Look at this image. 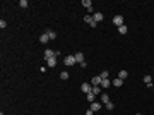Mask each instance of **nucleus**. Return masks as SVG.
Wrapping results in <instances>:
<instances>
[{"label": "nucleus", "mask_w": 154, "mask_h": 115, "mask_svg": "<svg viewBox=\"0 0 154 115\" xmlns=\"http://www.w3.org/2000/svg\"><path fill=\"white\" fill-rule=\"evenodd\" d=\"M77 60H76V55H67L65 58H63V64L67 65V67H70V65H74Z\"/></svg>", "instance_id": "nucleus-1"}, {"label": "nucleus", "mask_w": 154, "mask_h": 115, "mask_svg": "<svg viewBox=\"0 0 154 115\" xmlns=\"http://www.w3.org/2000/svg\"><path fill=\"white\" fill-rule=\"evenodd\" d=\"M80 91H82V93H86V95H87V93H91V91H92V84L82 82V84H80Z\"/></svg>", "instance_id": "nucleus-2"}, {"label": "nucleus", "mask_w": 154, "mask_h": 115, "mask_svg": "<svg viewBox=\"0 0 154 115\" xmlns=\"http://www.w3.org/2000/svg\"><path fill=\"white\" fill-rule=\"evenodd\" d=\"M113 24L118 26V28L123 26V17H122V16H115V17H113Z\"/></svg>", "instance_id": "nucleus-3"}, {"label": "nucleus", "mask_w": 154, "mask_h": 115, "mask_svg": "<svg viewBox=\"0 0 154 115\" xmlns=\"http://www.w3.org/2000/svg\"><path fill=\"white\" fill-rule=\"evenodd\" d=\"M51 57H57L55 52L50 50V48H46V50H45V60H48V58H51ZM57 58H58V57H57Z\"/></svg>", "instance_id": "nucleus-4"}, {"label": "nucleus", "mask_w": 154, "mask_h": 115, "mask_svg": "<svg viewBox=\"0 0 154 115\" xmlns=\"http://www.w3.org/2000/svg\"><path fill=\"white\" fill-rule=\"evenodd\" d=\"M101 81H103V77L101 76H94L92 77V81H91V84H92V86H101Z\"/></svg>", "instance_id": "nucleus-5"}, {"label": "nucleus", "mask_w": 154, "mask_h": 115, "mask_svg": "<svg viewBox=\"0 0 154 115\" xmlns=\"http://www.w3.org/2000/svg\"><path fill=\"white\" fill-rule=\"evenodd\" d=\"M144 82L147 84V88H154V84H153V77H151V76H144Z\"/></svg>", "instance_id": "nucleus-6"}, {"label": "nucleus", "mask_w": 154, "mask_h": 115, "mask_svg": "<svg viewBox=\"0 0 154 115\" xmlns=\"http://www.w3.org/2000/svg\"><path fill=\"white\" fill-rule=\"evenodd\" d=\"M92 19H94V22H101L103 21V14L101 12H96V14H92Z\"/></svg>", "instance_id": "nucleus-7"}, {"label": "nucleus", "mask_w": 154, "mask_h": 115, "mask_svg": "<svg viewBox=\"0 0 154 115\" xmlns=\"http://www.w3.org/2000/svg\"><path fill=\"white\" fill-rule=\"evenodd\" d=\"M91 110H92V112H99V110H101V105H99L98 101H92V103H91Z\"/></svg>", "instance_id": "nucleus-8"}, {"label": "nucleus", "mask_w": 154, "mask_h": 115, "mask_svg": "<svg viewBox=\"0 0 154 115\" xmlns=\"http://www.w3.org/2000/svg\"><path fill=\"white\" fill-rule=\"evenodd\" d=\"M39 41H41L43 45H46V43L50 41V36H48V33H45V35H41V36H39Z\"/></svg>", "instance_id": "nucleus-9"}, {"label": "nucleus", "mask_w": 154, "mask_h": 115, "mask_svg": "<svg viewBox=\"0 0 154 115\" xmlns=\"http://www.w3.org/2000/svg\"><path fill=\"white\" fill-rule=\"evenodd\" d=\"M46 62H48V67H55V65H57V57H51V58H48Z\"/></svg>", "instance_id": "nucleus-10"}, {"label": "nucleus", "mask_w": 154, "mask_h": 115, "mask_svg": "<svg viewBox=\"0 0 154 115\" xmlns=\"http://www.w3.org/2000/svg\"><path fill=\"white\" fill-rule=\"evenodd\" d=\"M76 60L79 62V64L84 62V53H82V52H77V53H76Z\"/></svg>", "instance_id": "nucleus-11"}, {"label": "nucleus", "mask_w": 154, "mask_h": 115, "mask_svg": "<svg viewBox=\"0 0 154 115\" xmlns=\"http://www.w3.org/2000/svg\"><path fill=\"white\" fill-rule=\"evenodd\" d=\"M110 86H111V81L110 79H103L101 81V88H110Z\"/></svg>", "instance_id": "nucleus-12"}, {"label": "nucleus", "mask_w": 154, "mask_h": 115, "mask_svg": "<svg viewBox=\"0 0 154 115\" xmlns=\"http://www.w3.org/2000/svg\"><path fill=\"white\" fill-rule=\"evenodd\" d=\"M111 84H113V86H116V88H120V86L123 84V81H122L120 77H116V79H113V82H111Z\"/></svg>", "instance_id": "nucleus-13"}, {"label": "nucleus", "mask_w": 154, "mask_h": 115, "mask_svg": "<svg viewBox=\"0 0 154 115\" xmlns=\"http://www.w3.org/2000/svg\"><path fill=\"white\" fill-rule=\"evenodd\" d=\"M82 5H84L86 9H92V2H91V0H82Z\"/></svg>", "instance_id": "nucleus-14"}, {"label": "nucleus", "mask_w": 154, "mask_h": 115, "mask_svg": "<svg viewBox=\"0 0 154 115\" xmlns=\"http://www.w3.org/2000/svg\"><path fill=\"white\" fill-rule=\"evenodd\" d=\"M101 101H103L105 105H106V103H110V96H108L106 93H103V95H101Z\"/></svg>", "instance_id": "nucleus-15"}, {"label": "nucleus", "mask_w": 154, "mask_h": 115, "mask_svg": "<svg viewBox=\"0 0 154 115\" xmlns=\"http://www.w3.org/2000/svg\"><path fill=\"white\" fill-rule=\"evenodd\" d=\"M91 93H92V95H96V96H98V95H99V93H101V88H99V86H92V91H91Z\"/></svg>", "instance_id": "nucleus-16"}, {"label": "nucleus", "mask_w": 154, "mask_h": 115, "mask_svg": "<svg viewBox=\"0 0 154 115\" xmlns=\"http://www.w3.org/2000/svg\"><path fill=\"white\" fill-rule=\"evenodd\" d=\"M127 76H128V74H127V71H120V72H118V77H120L122 81H123V79H127Z\"/></svg>", "instance_id": "nucleus-17"}, {"label": "nucleus", "mask_w": 154, "mask_h": 115, "mask_svg": "<svg viewBox=\"0 0 154 115\" xmlns=\"http://www.w3.org/2000/svg\"><path fill=\"white\" fill-rule=\"evenodd\" d=\"M86 98H87V101H91V103H92V101H94V98H96V95H92V93H87V95H86Z\"/></svg>", "instance_id": "nucleus-18"}, {"label": "nucleus", "mask_w": 154, "mask_h": 115, "mask_svg": "<svg viewBox=\"0 0 154 115\" xmlns=\"http://www.w3.org/2000/svg\"><path fill=\"white\" fill-rule=\"evenodd\" d=\"M46 33H48V36H50V39H55V38H57V33H55V31H51V29H48Z\"/></svg>", "instance_id": "nucleus-19"}, {"label": "nucleus", "mask_w": 154, "mask_h": 115, "mask_svg": "<svg viewBox=\"0 0 154 115\" xmlns=\"http://www.w3.org/2000/svg\"><path fill=\"white\" fill-rule=\"evenodd\" d=\"M84 21H86L87 24H92V22H94V19H92V16H86V17H84Z\"/></svg>", "instance_id": "nucleus-20"}, {"label": "nucleus", "mask_w": 154, "mask_h": 115, "mask_svg": "<svg viewBox=\"0 0 154 115\" xmlns=\"http://www.w3.org/2000/svg\"><path fill=\"white\" fill-rule=\"evenodd\" d=\"M118 33H120V35H125V33H127V26H125V24L120 26V28H118Z\"/></svg>", "instance_id": "nucleus-21"}, {"label": "nucleus", "mask_w": 154, "mask_h": 115, "mask_svg": "<svg viewBox=\"0 0 154 115\" xmlns=\"http://www.w3.org/2000/svg\"><path fill=\"white\" fill-rule=\"evenodd\" d=\"M60 79H63V81H65V79H69V72H65V71H63V72H60Z\"/></svg>", "instance_id": "nucleus-22"}, {"label": "nucleus", "mask_w": 154, "mask_h": 115, "mask_svg": "<svg viewBox=\"0 0 154 115\" xmlns=\"http://www.w3.org/2000/svg\"><path fill=\"white\" fill-rule=\"evenodd\" d=\"M19 7L26 9V7H28V0H21V2H19Z\"/></svg>", "instance_id": "nucleus-23"}, {"label": "nucleus", "mask_w": 154, "mask_h": 115, "mask_svg": "<svg viewBox=\"0 0 154 115\" xmlns=\"http://www.w3.org/2000/svg\"><path fill=\"white\" fill-rule=\"evenodd\" d=\"M108 76H110L108 71H103V72H101V77H103V79H108Z\"/></svg>", "instance_id": "nucleus-24"}, {"label": "nucleus", "mask_w": 154, "mask_h": 115, "mask_svg": "<svg viewBox=\"0 0 154 115\" xmlns=\"http://www.w3.org/2000/svg\"><path fill=\"white\" fill-rule=\"evenodd\" d=\"M106 108H108V110H113V108H115V105L110 101V103H106Z\"/></svg>", "instance_id": "nucleus-25"}, {"label": "nucleus", "mask_w": 154, "mask_h": 115, "mask_svg": "<svg viewBox=\"0 0 154 115\" xmlns=\"http://www.w3.org/2000/svg\"><path fill=\"white\" fill-rule=\"evenodd\" d=\"M5 26H7V21H3V19H2V21H0V28H2V29H3V28H5Z\"/></svg>", "instance_id": "nucleus-26"}, {"label": "nucleus", "mask_w": 154, "mask_h": 115, "mask_svg": "<svg viewBox=\"0 0 154 115\" xmlns=\"http://www.w3.org/2000/svg\"><path fill=\"white\" fill-rule=\"evenodd\" d=\"M94 114V112H92V110H91V108H89V110H87V112H86V115H92Z\"/></svg>", "instance_id": "nucleus-27"}, {"label": "nucleus", "mask_w": 154, "mask_h": 115, "mask_svg": "<svg viewBox=\"0 0 154 115\" xmlns=\"http://www.w3.org/2000/svg\"><path fill=\"white\" fill-rule=\"evenodd\" d=\"M137 115H140V114H137Z\"/></svg>", "instance_id": "nucleus-28"}, {"label": "nucleus", "mask_w": 154, "mask_h": 115, "mask_svg": "<svg viewBox=\"0 0 154 115\" xmlns=\"http://www.w3.org/2000/svg\"><path fill=\"white\" fill-rule=\"evenodd\" d=\"M0 115H3V114H0Z\"/></svg>", "instance_id": "nucleus-29"}]
</instances>
